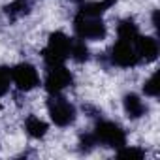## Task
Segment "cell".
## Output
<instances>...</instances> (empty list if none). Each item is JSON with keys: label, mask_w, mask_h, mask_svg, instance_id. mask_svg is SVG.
Masks as SVG:
<instances>
[{"label": "cell", "mask_w": 160, "mask_h": 160, "mask_svg": "<svg viewBox=\"0 0 160 160\" xmlns=\"http://www.w3.org/2000/svg\"><path fill=\"white\" fill-rule=\"evenodd\" d=\"M70 47H72V40L64 32H53L47 40L45 49L42 51V57H43V62L47 64V68L62 66L70 58Z\"/></svg>", "instance_id": "obj_1"}, {"label": "cell", "mask_w": 160, "mask_h": 160, "mask_svg": "<svg viewBox=\"0 0 160 160\" xmlns=\"http://www.w3.org/2000/svg\"><path fill=\"white\" fill-rule=\"evenodd\" d=\"M73 32L79 40H104L108 34V28L102 17H91L77 12L73 19Z\"/></svg>", "instance_id": "obj_2"}, {"label": "cell", "mask_w": 160, "mask_h": 160, "mask_svg": "<svg viewBox=\"0 0 160 160\" xmlns=\"http://www.w3.org/2000/svg\"><path fill=\"white\" fill-rule=\"evenodd\" d=\"M47 113L57 126H70L75 121V108L62 96V94H49L47 100Z\"/></svg>", "instance_id": "obj_3"}, {"label": "cell", "mask_w": 160, "mask_h": 160, "mask_svg": "<svg viewBox=\"0 0 160 160\" xmlns=\"http://www.w3.org/2000/svg\"><path fill=\"white\" fill-rule=\"evenodd\" d=\"M96 143H102L106 147H113V149H121L122 145H126V134L124 130L111 121H100L94 126L92 132Z\"/></svg>", "instance_id": "obj_4"}, {"label": "cell", "mask_w": 160, "mask_h": 160, "mask_svg": "<svg viewBox=\"0 0 160 160\" xmlns=\"http://www.w3.org/2000/svg\"><path fill=\"white\" fill-rule=\"evenodd\" d=\"M12 83L19 89V91H32L40 85V75L38 70L28 64V62H21L17 66L12 68Z\"/></svg>", "instance_id": "obj_5"}, {"label": "cell", "mask_w": 160, "mask_h": 160, "mask_svg": "<svg viewBox=\"0 0 160 160\" xmlns=\"http://www.w3.org/2000/svg\"><path fill=\"white\" fill-rule=\"evenodd\" d=\"M73 83V75L66 66H51L45 75V91L49 94H60L64 89H68Z\"/></svg>", "instance_id": "obj_6"}, {"label": "cell", "mask_w": 160, "mask_h": 160, "mask_svg": "<svg viewBox=\"0 0 160 160\" xmlns=\"http://www.w3.org/2000/svg\"><path fill=\"white\" fill-rule=\"evenodd\" d=\"M111 60L121 68H132L139 62V57H138L136 47H134L132 42L117 40L113 49H111Z\"/></svg>", "instance_id": "obj_7"}, {"label": "cell", "mask_w": 160, "mask_h": 160, "mask_svg": "<svg viewBox=\"0 0 160 160\" xmlns=\"http://www.w3.org/2000/svg\"><path fill=\"white\" fill-rule=\"evenodd\" d=\"M134 47H136V53L139 57V60H145V62H152L156 60L158 57V42L151 36H138L134 40Z\"/></svg>", "instance_id": "obj_8"}, {"label": "cell", "mask_w": 160, "mask_h": 160, "mask_svg": "<svg viewBox=\"0 0 160 160\" xmlns=\"http://www.w3.org/2000/svg\"><path fill=\"white\" fill-rule=\"evenodd\" d=\"M122 106H124V111L130 119H139L147 111L145 104L141 102V98L138 94H126L124 100H122Z\"/></svg>", "instance_id": "obj_9"}, {"label": "cell", "mask_w": 160, "mask_h": 160, "mask_svg": "<svg viewBox=\"0 0 160 160\" xmlns=\"http://www.w3.org/2000/svg\"><path fill=\"white\" fill-rule=\"evenodd\" d=\"M25 128H27V134L34 139H42L45 134H47V122H43L40 117L36 115H30L25 122Z\"/></svg>", "instance_id": "obj_10"}, {"label": "cell", "mask_w": 160, "mask_h": 160, "mask_svg": "<svg viewBox=\"0 0 160 160\" xmlns=\"http://www.w3.org/2000/svg\"><path fill=\"white\" fill-rule=\"evenodd\" d=\"M117 36H119V40H124V42H132L134 43V40L139 36L138 25L134 21H130V19L121 21L119 27H117Z\"/></svg>", "instance_id": "obj_11"}, {"label": "cell", "mask_w": 160, "mask_h": 160, "mask_svg": "<svg viewBox=\"0 0 160 160\" xmlns=\"http://www.w3.org/2000/svg\"><path fill=\"white\" fill-rule=\"evenodd\" d=\"M111 8L106 0H102V2H83L81 6H79V13H85V15H91V17H102L104 12Z\"/></svg>", "instance_id": "obj_12"}, {"label": "cell", "mask_w": 160, "mask_h": 160, "mask_svg": "<svg viewBox=\"0 0 160 160\" xmlns=\"http://www.w3.org/2000/svg\"><path fill=\"white\" fill-rule=\"evenodd\" d=\"M70 58H73L75 62H85L89 58V47L85 43V40H72V47H70Z\"/></svg>", "instance_id": "obj_13"}, {"label": "cell", "mask_w": 160, "mask_h": 160, "mask_svg": "<svg viewBox=\"0 0 160 160\" xmlns=\"http://www.w3.org/2000/svg\"><path fill=\"white\" fill-rule=\"evenodd\" d=\"M117 156H119V158H130V160H141V158L145 156V151H141V149H138V147H126V145H122V147L119 149Z\"/></svg>", "instance_id": "obj_14"}, {"label": "cell", "mask_w": 160, "mask_h": 160, "mask_svg": "<svg viewBox=\"0 0 160 160\" xmlns=\"http://www.w3.org/2000/svg\"><path fill=\"white\" fill-rule=\"evenodd\" d=\"M12 85V68L0 66V96H4Z\"/></svg>", "instance_id": "obj_15"}, {"label": "cell", "mask_w": 160, "mask_h": 160, "mask_svg": "<svg viewBox=\"0 0 160 160\" xmlns=\"http://www.w3.org/2000/svg\"><path fill=\"white\" fill-rule=\"evenodd\" d=\"M28 12V4L25 2V0H15V2H12L10 6H6V13L15 17V15H23Z\"/></svg>", "instance_id": "obj_16"}, {"label": "cell", "mask_w": 160, "mask_h": 160, "mask_svg": "<svg viewBox=\"0 0 160 160\" xmlns=\"http://www.w3.org/2000/svg\"><path fill=\"white\" fill-rule=\"evenodd\" d=\"M143 92L147 94V96H158V85H156V73L154 75H151L147 81H145V85H143Z\"/></svg>", "instance_id": "obj_17"}, {"label": "cell", "mask_w": 160, "mask_h": 160, "mask_svg": "<svg viewBox=\"0 0 160 160\" xmlns=\"http://www.w3.org/2000/svg\"><path fill=\"white\" fill-rule=\"evenodd\" d=\"M158 10H154V13H152V25H154V28L156 30H160V21H158Z\"/></svg>", "instance_id": "obj_18"}, {"label": "cell", "mask_w": 160, "mask_h": 160, "mask_svg": "<svg viewBox=\"0 0 160 160\" xmlns=\"http://www.w3.org/2000/svg\"><path fill=\"white\" fill-rule=\"evenodd\" d=\"M106 2H108V4H109V6H113V4H115V2H117V0H106Z\"/></svg>", "instance_id": "obj_19"}]
</instances>
